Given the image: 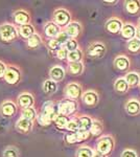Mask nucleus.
I'll return each instance as SVG.
<instances>
[{
  "label": "nucleus",
  "mask_w": 140,
  "mask_h": 157,
  "mask_svg": "<svg viewBox=\"0 0 140 157\" xmlns=\"http://www.w3.org/2000/svg\"><path fill=\"white\" fill-rule=\"evenodd\" d=\"M65 95L69 100H78V98H81L83 95L82 87L78 83H69L66 85L65 87Z\"/></svg>",
  "instance_id": "6e6552de"
},
{
  "label": "nucleus",
  "mask_w": 140,
  "mask_h": 157,
  "mask_svg": "<svg viewBox=\"0 0 140 157\" xmlns=\"http://www.w3.org/2000/svg\"><path fill=\"white\" fill-rule=\"evenodd\" d=\"M136 38L138 40H140V27H137V30H136Z\"/></svg>",
  "instance_id": "a18cd8bd"
},
{
  "label": "nucleus",
  "mask_w": 140,
  "mask_h": 157,
  "mask_svg": "<svg viewBox=\"0 0 140 157\" xmlns=\"http://www.w3.org/2000/svg\"><path fill=\"white\" fill-rule=\"evenodd\" d=\"M34 104H35V98L32 93L23 92L18 97V105H19V107H21L22 109L32 107Z\"/></svg>",
  "instance_id": "4468645a"
},
{
  "label": "nucleus",
  "mask_w": 140,
  "mask_h": 157,
  "mask_svg": "<svg viewBox=\"0 0 140 157\" xmlns=\"http://www.w3.org/2000/svg\"><path fill=\"white\" fill-rule=\"evenodd\" d=\"M124 78H126L130 88L137 87L140 84V75L138 72H135V71L128 72L126 75V77H124Z\"/></svg>",
  "instance_id": "412c9836"
},
{
  "label": "nucleus",
  "mask_w": 140,
  "mask_h": 157,
  "mask_svg": "<svg viewBox=\"0 0 140 157\" xmlns=\"http://www.w3.org/2000/svg\"><path fill=\"white\" fill-rule=\"evenodd\" d=\"M13 18H14L15 23L23 26V25L30 24V15L29 13L25 10H17L13 14Z\"/></svg>",
  "instance_id": "9d476101"
},
{
  "label": "nucleus",
  "mask_w": 140,
  "mask_h": 157,
  "mask_svg": "<svg viewBox=\"0 0 140 157\" xmlns=\"http://www.w3.org/2000/svg\"><path fill=\"white\" fill-rule=\"evenodd\" d=\"M82 101L86 106H88V107H94L95 105H97V103L99 101V97L95 91L89 90V91H86L85 93H83Z\"/></svg>",
  "instance_id": "ddd939ff"
},
{
  "label": "nucleus",
  "mask_w": 140,
  "mask_h": 157,
  "mask_svg": "<svg viewBox=\"0 0 140 157\" xmlns=\"http://www.w3.org/2000/svg\"><path fill=\"white\" fill-rule=\"evenodd\" d=\"M127 47H128L129 52H131L132 54H137V52H140V40H138L137 38L130 40L128 44H127Z\"/></svg>",
  "instance_id": "72a5a7b5"
},
{
  "label": "nucleus",
  "mask_w": 140,
  "mask_h": 157,
  "mask_svg": "<svg viewBox=\"0 0 140 157\" xmlns=\"http://www.w3.org/2000/svg\"><path fill=\"white\" fill-rule=\"evenodd\" d=\"M64 47L68 50V52H74V50L78 49V43L76 41V39H70L69 41L64 45Z\"/></svg>",
  "instance_id": "e433bc0d"
},
{
  "label": "nucleus",
  "mask_w": 140,
  "mask_h": 157,
  "mask_svg": "<svg viewBox=\"0 0 140 157\" xmlns=\"http://www.w3.org/2000/svg\"><path fill=\"white\" fill-rule=\"evenodd\" d=\"M65 129L67 131H69L70 133L78 132V131L80 130V123H78V117L70 118L69 123L67 124V126H66Z\"/></svg>",
  "instance_id": "f704fd0d"
},
{
  "label": "nucleus",
  "mask_w": 140,
  "mask_h": 157,
  "mask_svg": "<svg viewBox=\"0 0 140 157\" xmlns=\"http://www.w3.org/2000/svg\"><path fill=\"white\" fill-rule=\"evenodd\" d=\"M124 9L129 14L135 15L140 11V1L137 0H128L124 2Z\"/></svg>",
  "instance_id": "5701e85b"
},
{
  "label": "nucleus",
  "mask_w": 140,
  "mask_h": 157,
  "mask_svg": "<svg viewBox=\"0 0 140 157\" xmlns=\"http://www.w3.org/2000/svg\"><path fill=\"white\" fill-rule=\"evenodd\" d=\"M65 69L62 66H60V65H55V66L50 68L49 70V78H51L52 81H55L57 83L62 81L65 78Z\"/></svg>",
  "instance_id": "a211bd4d"
},
{
  "label": "nucleus",
  "mask_w": 140,
  "mask_h": 157,
  "mask_svg": "<svg viewBox=\"0 0 140 157\" xmlns=\"http://www.w3.org/2000/svg\"><path fill=\"white\" fill-rule=\"evenodd\" d=\"M67 70L70 75H82L84 71V64L83 62H75V63H69L67 67Z\"/></svg>",
  "instance_id": "a878e982"
},
{
  "label": "nucleus",
  "mask_w": 140,
  "mask_h": 157,
  "mask_svg": "<svg viewBox=\"0 0 140 157\" xmlns=\"http://www.w3.org/2000/svg\"><path fill=\"white\" fill-rule=\"evenodd\" d=\"M84 57V54L82 52V49H76L74 52H68V59L67 61L69 63H75V62H82Z\"/></svg>",
  "instance_id": "7c9ffc66"
},
{
  "label": "nucleus",
  "mask_w": 140,
  "mask_h": 157,
  "mask_svg": "<svg viewBox=\"0 0 140 157\" xmlns=\"http://www.w3.org/2000/svg\"><path fill=\"white\" fill-rule=\"evenodd\" d=\"M6 69H7V66L6 65V63H3L2 61H0V78H4V75H6Z\"/></svg>",
  "instance_id": "37998d69"
},
{
  "label": "nucleus",
  "mask_w": 140,
  "mask_h": 157,
  "mask_svg": "<svg viewBox=\"0 0 140 157\" xmlns=\"http://www.w3.org/2000/svg\"><path fill=\"white\" fill-rule=\"evenodd\" d=\"M42 88H43V91L47 94H52L55 93V91L58 90V84L57 82L52 81L51 78H48V80H45L44 83L42 85Z\"/></svg>",
  "instance_id": "bb28decb"
},
{
  "label": "nucleus",
  "mask_w": 140,
  "mask_h": 157,
  "mask_svg": "<svg viewBox=\"0 0 140 157\" xmlns=\"http://www.w3.org/2000/svg\"><path fill=\"white\" fill-rule=\"evenodd\" d=\"M19 32L12 23H3L0 25V39L3 42H12L17 39Z\"/></svg>",
  "instance_id": "7ed1b4c3"
},
{
  "label": "nucleus",
  "mask_w": 140,
  "mask_h": 157,
  "mask_svg": "<svg viewBox=\"0 0 140 157\" xmlns=\"http://www.w3.org/2000/svg\"><path fill=\"white\" fill-rule=\"evenodd\" d=\"M106 52V45L99 41L90 43L87 48V55L91 58H101L105 56Z\"/></svg>",
  "instance_id": "423d86ee"
},
{
  "label": "nucleus",
  "mask_w": 140,
  "mask_h": 157,
  "mask_svg": "<svg viewBox=\"0 0 140 157\" xmlns=\"http://www.w3.org/2000/svg\"><path fill=\"white\" fill-rule=\"evenodd\" d=\"M136 30H137L136 26H134L133 24L127 23V24L123 25L120 34H121V36L124 38V39H128L130 41V40L136 38Z\"/></svg>",
  "instance_id": "aec40b11"
},
{
  "label": "nucleus",
  "mask_w": 140,
  "mask_h": 157,
  "mask_svg": "<svg viewBox=\"0 0 140 157\" xmlns=\"http://www.w3.org/2000/svg\"><path fill=\"white\" fill-rule=\"evenodd\" d=\"M69 121H70L69 116L64 115V114H60V113H59L58 116L55 118V121H53V123H55V125L57 126L58 128L65 129L66 126H67V124L69 123Z\"/></svg>",
  "instance_id": "c756f323"
},
{
  "label": "nucleus",
  "mask_w": 140,
  "mask_h": 157,
  "mask_svg": "<svg viewBox=\"0 0 140 157\" xmlns=\"http://www.w3.org/2000/svg\"><path fill=\"white\" fill-rule=\"evenodd\" d=\"M93 157H107V156H105V155H103L101 153H99V152H97V151H94V154H93Z\"/></svg>",
  "instance_id": "c03bdc74"
},
{
  "label": "nucleus",
  "mask_w": 140,
  "mask_h": 157,
  "mask_svg": "<svg viewBox=\"0 0 140 157\" xmlns=\"http://www.w3.org/2000/svg\"><path fill=\"white\" fill-rule=\"evenodd\" d=\"M94 150L88 146H82L76 151V157H93Z\"/></svg>",
  "instance_id": "473e14b6"
},
{
  "label": "nucleus",
  "mask_w": 140,
  "mask_h": 157,
  "mask_svg": "<svg viewBox=\"0 0 140 157\" xmlns=\"http://www.w3.org/2000/svg\"><path fill=\"white\" fill-rule=\"evenodd\" d=\"M137 27H140V18L138 20V22H137Z\"/></svg>",
  "instance_id": "de8ad7c7"
},
{
  "label": "nucleus",
  "mask_w": 140,
  "mask_h": 157,
  "mask_svg": "<svg viewBox=\"0 0 140 157\" xmlns=\"http://www.w3.org/2000/svg\"><path fill=\"white\" fill-rule=\"evenodd\" d=\"M46 45H47V48L49 49L50 52H55L63 47L55 38V39H48L46 42Z\"/></svg>",
  "instance_id": "c9c22d12"
},
{
  "label": "nucleus",
  "mask_w": 140,
  "mask_h": 157,
  "mask_svg": "<svg viewBox=\"0 0 140 157\" xmlns=\"http://www.w3.org/2000/svg\"><path fill=\"white\" fill-rule=\"evenodd\" d=\"M0 113L6 117H12L17 113V105L12 101H6L0 106Z\"/></svg>",
  "instance_id": "f8f14e48"
},
{
  "label": "nucleus",
  "mask_w": 140,
  "mask_h": 157,
  "mask_svg": "<svg viewBox=\"0 0 140 157\" xmlns=\"http://www.w3.org/2000/svg\"><path fill=\"white\" fill-rule=\"evenodd\" d=\"M34 127V121H28L26 118L20 117L16 123V129L21 133H28L32 130Z\"/></svg>",
  "instance_id": "f3484780"
},
{
  "label": "nucleus",
  "mask_w": 140,
  "mask_h": 157,
  "mask_svg": "<svg viewBox=\"0 0 140 157\" xmlns=\"http://www.w3.org/2000/svg\"><path fill=\"white\" fill-rule=\"evenodd\" d=\"M21 117L34 121L36 118L38 117V113L34 107L25 108V109H22V111H21Z\"/></svg>",
  "instance_id": "c85d7f7f"
},
{
  "label": "nucleus",
  "mask_w": 140,
  "mask_h": 157,
  "mask_svg": "<svg viewBox=\"0 0 140 157\" xmlns=\"http://www.w3.org/2000/svg\"><path fill=\"white\" fill-rule=\"evenodd\" d=\"M55 39L58 40L59 42H60V44L62 45V46H64V45L67 43L68 41L70 40V37L67 35V33L65 32V30H62V32L59 34V36L55 38Z\"/></svg>",
  "instance_id": "4c0bfd02"
},
{
  "label": "nucleus",
  "mask_w": 140,
  "mask_h": 157,
  "mask_svg": "<svg viewBox=\"0 0 140 157\" xmlns=\"http://www.w3.org/2000/svg\"><path fill=\"white\" fill-rule=\"evenodd\" d=\"M59 114L58 104H55L52 101H47L43 104L41 112L38 114L37 121L41 126H48L55 121Z\"/></svg>",
  "instance_id": "f257e3e1"
},
{
  "label": "nucleus",
  "mask_w": 140,
  "mask_h": 157,
  "mask_svg": "<svg viewBox=\"0 0 140 157\" xmlns=\"http://www.w3.org/2000/svg\"><path fill=\"white\" fill-rule=\"evenodd\" d=\"M61 32H62L61 27L53 21H48L44 25V34L48 39H55V38H57Z\"/></svg>",
  "instance_id": "9b49d317"
},
{
  "label": "nucleus",
  "mask_w": 140,
  "mask_h": 157,
  "mask_svg": "<svg viewBox=\"0 0 140 157\" xmlns=\"http://www.w3.org/2000/svg\"><path fill=\"white\" fill-rule=\"evenodd\" d=\"M129 88L130 87L124 78H118L115 81V83H114V89H115L116 92L121 93V94L126 93L129 90Z\"/></svg>",
  "instance_id": "393cba45"
},
{
  "label": "nucleus",
  "mask_w": 140,
  "mask_h": 157,
  "mask_svg": "<svg viewBox=\"0 0 140 157\" xmlns=\"http://www.w3.org/2000/svg\"><path fill=\"white\" fill-rule=\"evenodd\" d=\"M3 78L7 84L16 85L21 80V71L16 66H7V69Z\"/></svg>",
  "instance_id": "0eeeda50"
},
{
  "label": "nucleus",
  "mask_w": 140,
  "mask_h": 157,
  "mask_svg": "<svg viewBox=\"0 0 140 157\" xmlns=\"http://www.w3.org/2000/svg\"><path fill=\"white\" fill-rule=\"evenodd\" d=\"M130 60L126 56H118L114 60V66L119 71H128L130 69Z\"/></svg>",
  "instance_id": "dca6fc26"
},
{
  "label": "nucleus",
  "mask_w": 140,
  "mask_h": 157,
  "mask_svg": "<svg viewBox=\"0 0 140 157\" xmlns=\"http://www.w3.org/2000/svg\"><path fill=\"white\" fill-rule=\"evenodd\" d=\"M123 23L119 18H116V17H113V18H110L109 20H107L106 22V29L107 32L111 33V34H119L121 33V29L123 27Z\"/></svg>",
  "instance_id": "1a4fd4ad"
},
{
  "label": "nucleus",
  "mask_w": 140,
  "mask_h": 157,
  "mask_svg": "<svg viewBox=\"0 0 140 157\" xmlns=\"http://www.w3.org/2000/svg\"><path fill=\"white\" fill-rule=\"evenodd\" d=\"M53 22H55L59 26L62 27L67 26L71 22V14L66 9H58L53 13Z\"/></svg>",
  "instance_id": "39448f33"
},
{
  "label": "nucleus",
  "mask_w": 140,
  "mask_h": 157,
  "mask_svg": "<svg viewBox=\"0 0 140 157\" xmlns=\"http://www.w3.org/2000/svg\"><path fill=\"white\" fill-rule=\"evenodd\" d=\"M55 56H57V58L59 60L61 61H65L68 59V50L65 48L64 46L62 47L61 49H59L57 52H55Z\"/></svg>",
  "instance_id": "a19ab883"
},
{
  "label": "nucleus",
  "mask_w": 140,
  "mask_h": 157,
  "mask_svg": "<svg viewBox=\"0 0 140 157\" xmlns=\"http://www.w3.org/2000/svg\"><path fill=\"white\" fill-rule=\"evenodd\" d=\"M105 2V3H117V1H108V0H107V1H104Z\"/></svg>",
  "instance_id": "49530a36"
},
{
  "label": "nucleus",
  "mask_w": 140,
  "mask_h": 157,
  "mask_svg": "<svg viewBox=\"0 0 140 157\" xmlns=\"http://www.w3.org/2000/svg\"><path fill=\"white\" fill-rule=\"evenodd\" d=\"M18 151L14 147H7L3 151V157H18Z\"/></svg>",
  "instance_id": "58836bf2"
},
{
  "label": "nucleus",
  "mask_w": 140,
  "mask_h": 157,
  "mask_svg": "<svg viewBox=\"0 0 140 157\" xmlns=\"http://www.w3.org/2000/svg\"><path fill=\"white\" fill-rule=\"evenodd\" d=\"M19 32V35L20 37H22L23 39H29L32 35H35V27L34 25L32 24H26V25H23V26H20V29H18Z\"/></svg>",
  "instance_id": "b1692460"
},
{
  "label": "nucleus",
  "mask_w": 140,
  "mask_h": 157,
  "mask_svg": "<svg viewBox=\"0 0 140 157\" xmlns=\"http://www.w3.org/2000/svg\"><path fill=\"white\" fill-rule=\"evenodd\" d=\"M42 42H43L42 37L39 34H37V33L35 35H32L29 39L26 40V44L29 48H37V47H39L42 44Z\"/></svg>",
  "instance_id": "cd10ccee"
},
{
  "label": "nucleus",
  "mask_w": 140,
  "mask_h": 157,
  "mask_svg": "<svg viewBox=\"0 0 140 157\" xmlns=\"http://www.w3.org/2000/svg\"><path fill=\"white\" fill-rule=\"evenodd\" d=\"M65 141L68 145H73V144H78V138L76 135V132L74 133H69L65 136Z\"/></svg>",
  "instance_id": "ea45409f"
},
{
  "label": "nucleus",
  "mask_w": 140,
  "mask_h": 157,
  "mask_svg": "<svg viewBox=\"0 0 140 157\" xmlns=\"http://www.w3.org/2000/svg\"><path fill=\"white\" fill-rule=\"evenodd\" d=\"M126 111L130 115H138L140 113V102L136 98H131L126 103Z\"/></svg>",
  "instance_id": "6ab92c4d"
},
{
  "label": "nucleus",
  "mask_w": 140,
  "mask_h": 157,
  "mask_svg": "<svg viewBox=\"0 0 140 157\" xmlns=\"http://www.w3.org/2000/svg\"><path fill=\"white\" fill-rule=\"evenodd\" d=\"M57 104H58V110L60 114L70 116L74 114L76 110H78V103L73 100L64 98V100L60 101Z\"/></svg>",
  "instance_id": "20e7f679"
},
{
  "label": "nucleus",
  "mask_w": 140,
  "mask_h": 157,
  "mask_svg": "<svg viewBox=\"0 0 140 157\" xmlns=\"http://www.w3.org/2000/svg\"><path fill=\"white\" fill-rule=\"evenodd\" d=\"M64 30L67 33V35L70 37V39H75L76 37H78L81 32H82V24L78 21H71L65 27Z\"/></svg>",
  "instance_id": "2eb2a0df"
},
{
  "label": "nucleus",
  "mask_w": 140,
  "mask_h": 157,
  "mask_svg": "<svg viewBox=\"0 0 140 157\" xmlns=\"http://www.w3.org/2000/svg\"><path fill=\"white\" fill-rule=\"evenodd\" d=\"M104 131V126L101 124L100 121L98 120H93V124H92V127L90 129V133L91 135L93 136H99Z\"/></svg>",
  "instance_id": "2f4dec72"
},
{
  "label": "nucleus",
  "mask_w": 140,
  "mask_h": 157,
  "mask_svg": "<svg viewBox=\"0 0 140 157\" xmlns=\"http://www.w3.org/2000/svg\"><path fill=\"white\" fill-rule=\"evenodd\" d=\"M114 146H115V141L114 138L111 135H105L100 137L97 140V145H96V151L101 153L105 156H109L114 150Z\"/></svg>",
  "instance_id": "f03ea898"
},
{
  "label": "nucleus",
  "mask_w": 140,
  "mask_h": 157,
  "mask_svg": "<svg viewBox=\"0 0 140 157\" xmlns=\"http://www.w3.org/2000/svg\"><path fill=\"white\" fill-rule=\"evenodd\" d=\"M78 123H80V131H90L93 124V118L87 115H82L78 117Z\"/></svg>",
  "instance_id": "4be33fe9"
},
{
  "label": "nucleus",
  "mask_w": 140,
  "mask_h": 157,
  "mask_svg": "<svg viewBox=\"0 0 140 157\" xmlns=\"http://www.w3.org/2000/svg\"><path fill=\"white\" fill-rule=\"evenodd\" d=\"M120 157H138L137 153L134 150H131V149H126L124 151H123Z\"/></svg>",
  "instance_id": "79ce46f5"
}]
</instances>
